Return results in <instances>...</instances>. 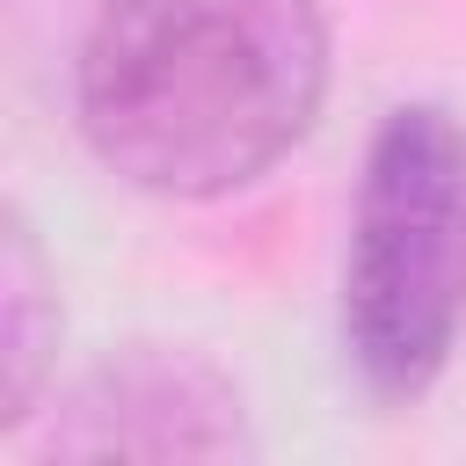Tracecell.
Masks as SVG:
<instances>
[{
	"instance_id": "6da1fadb",
	"label": "cell",
	"mask_w": 466,
	"mask_h": 466,
	"mask_svg": "<svg viewBox=\"0 0 466 466\" xmlns=\"http://www.w3.org/2000/svg\"><path fill=\"white\" fill-rule=\"evenodd\" d=\"M328 102L320 0H95L73 58L87 153L167 204H211L306 146Z\"/></svg>"
},
{
	"instance_id": "3957f363",
	"label": "cell",
	"mask_w": 466,
	"mask_h": 466,
	"mask_svg": "<svg viewBox=\"0 0 466 466\" xmlns=\"http://www.w3.org/2000/svg\"><path fill=\"white\" fill-rule=\"evenodd\" d=\"M36 459H255V430L240 386L211 357L175 342H124L51 400Z\"/></svg>"
},
{
	"instance_id": "7a4b0ae2",
	"label": "cell",
	"mask_w": 466,
	"mask_h": 466,
	"mask_svg": "<svg viewBox=\"0 0 466 466\" xmlns=\"http://www.w3.org/2000/svg\"><path fill=\"white\" fill-rule=\"evenodd\" d=\"M466 328V124L444 102H393L371 124L350 255L342 350L379 400H422Z\"/></svg>"
},
{
	"instance_id": "277c9868",
	"label": "cell",
	"mask_w": 466,
	"mask_h": 466,
	"mask_svg": "<svg viewBox=\"0 0 466 466\" xmlns=\"http://www.w3.org/2000/svg\"><path fill=\"white\" fill-rule=\"evenodd\" d=\"M58 357V277L22 211L0 218V430L22 437Z\"/></svg>"
}]
</instances>
